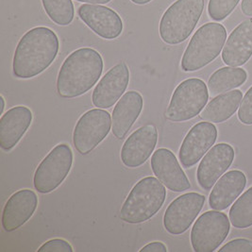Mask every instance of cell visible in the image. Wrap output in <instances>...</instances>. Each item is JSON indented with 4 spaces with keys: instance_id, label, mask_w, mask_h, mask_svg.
<instances>
[{
    "instance_id": "1f68e13d",
    "label": "cell",
    "mask_w": 252,
    "mask_h": 252,
    "mask_svg": "<svg viewBox=\"0 0 252 252\" xmlns=\"http://www.w3.org/2000/svg\"><path fill=\"white\" fill-rule=\"evenodd\" d=\"M79 2H82V3H89V4H93V5H101V4H107L112 0H76Z\"/></svg>"
},
{
    "instance_id": "83f0119b",
    "label": "cell",
    "mask_w": 252,
    "mask_h": 252,
    "mask_svg": "<svg viewBox=\"0 0 252 252\" xmlns=\"http://www.w3.org/2000/svg\"><path fill=\"white\" fill-rule=\"evenodd\" d=\"M38 252H73V248L67 241L63 239H51L39 248Z\"/></svg>"
},
{
    "instance_id": "484cf974",
    "label": "cell",
    "mask_w": 252,
    "mask_h": 252,
    "mask_svg": "<svg viewBox=\"0 0 252 252\" xmlns=\"http://www.w3.org/2000/svg\"><path fill=\"white\" fill-rule=\"evenodd\" d=\"M240 0H210L208 5L209 16L215 21L226 19Z\"/></svg>"
},
{
    "instance_id": "d6986e66",
    "label": "cell",
    "mask_w": 252,
    "mask_h": 252,
    "mask_svg": "<svg viewBox=\"0 0 252 252\" xmlns=\"http://www.w3.org/2000/svg\"><path fill=\"white\" fill-rule=\"evenodd\" d=\"M252 56V18L239 24L230 33L222 51L223 62L231 67L244 65Z\"/></svg>"
},
{
    "instance_id": "cb8c5ba5",
    "label": "cell",
    "mask_w": 252,
    "mask_h": 252,
    "mask_svg": "<svg viewBox=\"0 0 252 252\" xmlns=\"http://www.w3.org/2000/svg\"><path fill=\"white\" fill-rule=\"evenodd\" d=\"M229 221L236 229H248L252 226V187L248 189L233 203L229 210Z\"/></svg>"
},
{
    "instance_id": "836d02e7",
    "label": "cell",
    "mask_w": 252,
    "mask_h": 252,
    "mask_svg": "<svg viewBox=\"0 0 252 252\" xmlns=\"http://www.w3.org/2000/svg\"><path fill=\"white\" fill-rule=\"evenodd\" d=\"M0 102H1V109H0V113L1 114H3V112H4V109H5V99H4V97L1 95L0 96Z\"/></svg>"
},
{
    "instance_id": "ac0fdd59",
    "label": "cell",
    "mask_w": 252,
    "mask_h": 252,
    "mask_svg": "<svg viewBox=\"0 0 252 252\" xmlns=\"http://www.w3.org/2000/svg\"><path fill=\"white\" fill-rule=\"evenodd\" d=\"M33 115L25 106H16L7 111L0 119V148L12 150L32 125Z\"/></svg>"
},
{
    "instance_id": "52a82bcc",
    "label": "cell",
    "mask_w": 252,
    "mask_h": 252,
    "mask_svg": "<svg viewBox=\"0 0 252 252\" xmlns=\"http://www.w3.org/2000/svg\"><path fill=\"white\" fill-rule=\"evenodd\" d=\"M73 164V152L66 144H60L52 149L34 173L35 189L41 194L56 190L68 176Z\"/></svg>"
},
{
    "instance_id": "30bf717a",
    "label": "cell",
    "mask_w": 252,
    "mask_h": 252,
    "mask_svg": "<svg viewBox=\"0 0 252 252\" xmlns=\"http://www.w3.org/2000/svg\"><path fill=\"white\" fill-rule=\"evenodd\" d=\"M205 203V196L191 192L178 196L167 207L163 226L172 235L184 233L191 227Z\"/></svg>"
},
{
    "instance_id": "9c48e42d",
    "label": "cell",
    "mask_w": 252,
    "mask_h": 252,
    "mask_svg": "<svg viewBox=\"0 0 252 252\" xmlns=\"http://www.w3.org/2000/svg\"><path fill=\"white\" fill-rule=\"evenodd\" d=\"M112 127L111 115L101 109H93L80 116L73 132V143L76 149L86 155L95 149Z\"/></svg>"
},
{
    "instance_id": "ffe728a7",
    "label": "cell",
    "mask_w": 252,
    "mask_h": 252,
    "mask_svg": "<svg viewBox=\"0 0 252 252\" xmlns=\"http://www.w3.org/2000/svg\"><path fill=\"white\" fill-rule=\"evenodd\" d=\"M246 185L247 177L240 170L226 173L214 186L209 197V205L216 211L226 210L242 194Z\"/></svg>"
},
{
    "instance_id": "6da1fadb",
    "label": "cell",
    "mask_w": 252,
    "mask_h": 252,
    "mask_svg": "<svg viewBox=\"0 0 252 252\" xmlns=\"http://www.w3.org/2000/svg\"><path fill=\"white\" fill-rule=\"evenodd\" d=\"M60 49L57 34L46 27L30 30L20 39L12 61V72L18 79H32L48 68Z\"/></svg>"
},
{
    "instance_id": "603a6c76",
    "label": "cell",
    "mask_w": 252,
    "mask_h": 252,
    "mask_svg": "<svg viewBox=\"0 0 252 252\" xmlns=\"http://www.w3.org/2000/svg\"><path fill=\"white\" fill-rule=\"evenodd\" d=\"M248 79V73L239 67H222L217 70L209 79L208 88L213 95L226 93L240 87Z\"/></svg>"
},
{
    "instance_id": "7c38bea8",
    "label": "cell",
    "mask_w": 252,
    "mask_h": 252,
    "mask_svg": "<svg viewBox=\"0 0 252 252\" xmlns=\"http://www.w3.org/2000/svg\"><path fill=\"white\" fill-rule=\"evenodd\" d=\"M235 152L227 143L214 146L200 161L196 179L199 186L204 190H211L220 177L229 169L234 160Z\"/></svg>"
},
{
    "instance_id": "d6a6232c",
    "label": "cell",
    "mask_w": 252,
    "mask_h": 252,
    "mask_svg": "<svg viewBox=\"0 0 252 252\" xmlns=\"http://www.w3.org/2000/svg\"><path fill=\"white\" fill-rule=\"evenodd\" d=\"M131 2H133L134 4H137V5H145V4H148L151 0H130Z\"/></svg>"
},
{
    "instance_id": "4fadbf2b",
    "label": "cell",
    "mask_w": 252,
    "mask_h": 252,
    "mask_svg": "<svg viewBox=\"0 0 252 252\" xmlns=\"http://www.w3.org/2000/svg\"><path fill=\"white\" fill-rule=\"evenodd\" d=\"M158 141V131L152 124L141 126L127 138L121 149V160L129 168L144 164L153 153Z\"/></svg>"
},
{
    "instance_id": "ba28073f",
    "label": "cell",
    "mask_w": 252,
    "mask_h": 252,
    "mask_svg": "<svg viewBox=\"0 0 252 252\" xmlns=\"http://www.w3.org/2000/svg\"><path fill=\"white\" fill-rule=\"evenodd\" d=\"M229 222L226 214L216 210L202 214L191 230L194 252H216L229 235Z\"/></svg>"
},
{
    "instance_id": "5bb4252c",
    "label": "cell",
    "mask_w": 252,
    "mask_h": 252,
    "mask_svg": "<svg viewBox=\"0 0 252 252\" xmlns=\"http://www.w3.org/2000/svg\"><path fill=\"white\" fill-rule=\"evenodd\" d=\"M129 82V70L125 63L121 62L110 69L98 82L93 92L92 101L98 109H109L116 103Z\"/></svg>"
},
{
    "instance_id": "e0dca14e",
    "label": "cell",
    "mask_w": 252,
    "mask_h": 252,
    "mask_svg": "<svg viewBox=\"0 0 252 252\" xmlns=\"http://www.w3.org/2000/svg\"><path fill=\"white\" fill-rule=\"evenodd\" d=\"M38 206V197L32 190L15 192L6 202L2 214V227L7 232L21 228L28 222Z\"/></svg>"
},
{
    "instance_id": "f546056e",
    "label": "cell",
    "mask_w": 252,
    "mask_h": 252,
    "mask_svg": "<svg viewBox=\"0 0 252 252\" xmlns=\"http://www.w3.org/2000/svg\"><path fill=\"white\" fill-rule=\"evenodd\" d=\"M167 248L161 242H152L141 249L140 252H166Z\"/></svg>"
},
{
    "instance_id": "4dcf8cb0",
    "label": "cell",
    "mask_w": 252,
    "mask_h": 252,
    "mask_svg": "<svg viewBox=\"0 0 252 252\" xmlns=\"http://www.w3.org/2000/svg\"><path fill=\"white\" fill-rule=\"evenodd\" d=\"M241 9L244 14L252 16V0H243L241 4Z\"/></svg>"
},
{
    "instance_id": "7a4b0ae2",
    "label": "cell",
    "mask_w": 252,
    "mask_h": 252,
    "mask_svg": "<svg viewBox=\"0 0 252 252\" xmlns=\"http://www.w3.org/2000/svg\"><path fill=\"white\" fill-rule=\"evenodd\" d=\"M103 60L90 47L72 52L59 71L58 94L64 98H75L91 90L101 77Z\"/></svg>"
},
{
    "instance_id": "3957f363",
    "label": "cell",
    "mask_w": 252,
    "mask_h": 252,
    "mask_svg": "<svg viewBox=\"0 0 252 252\" xmlns=\"http://www.w3.org/2000/svg\"><path fill=\"white\" fill-rule=\"evenodd\" d=\"M165 197V186L158 179L144 178L127 195L120 211V218L129 224L146 222L160 211Z\"/></svg>"
},
{
    "instance_id": "f1b7e54d",
    "label": "cell",
    "mask_w": 252,
    "mask_h": 252,
    "mask_svg": "<svg viewBox=\"0 0 252 252\" xmlns=\"http://www.w3.org/2000/svg\"><path fill=\"white\" fill-rule=\"evenodd\" d=\"M219 252H252V241L245 238H239L229 241L226 245L220 248Z\"/></svg>"
},
{
    "instance_id": "44dd1931",
    "label": "cell",
    "mask_w": 252,
    "mask_h": 252,
    "mask_svg": "<svg viewBox=\"0 0 252 252\" xmlns=\"http://www.w3.org/2000/svg\"><path fill=\"white\" fill-rule=\"evenodd\" d=\"M144 106V99L136 91L126 92L115 105L112 116V130L117 139L126 136L137 120Z\"/></svg>"
},
{
    "instance_id": "277c9868",
    "label": "cell",
    "mask_w": 252,
    "mask_h": 252,
    "mask_svg": "<svg viewBox=\"0 0 252 252\" xmlns=\"http://www.w3.org/2000/svg\"><path fill=\"white\" fill-rule=\"evenodd\" d=\"M227 39L223 25L207 23L200 27L189 42L182 59L184 72H194L205 67L220 54Z\"/></svg>"
},
{
    "instance_id": "9a60e30c",
    "label": "cell",
    "mask_w": 252,
    "mask_h": 252,
    "mask_svg": "<svg viewBox=\"0 0 252 252\" xmlns=\"http://www.w3.org/2000/svg\"><path fill=\"white\" fill-rule=\"evenodd\" d=\"M78 14L83 23L103 39L114 40L123 32V21L120 15L111 8L83 4L79 8Z\"/></svg>"
},
{
    "instance_id": "8992f818",
    "label": "cell",
    "mask_w": 252,
    "mask_h": 252,
    "mask_svg": "<svg viewBox=\"0 0 252 252\" xmlns=\"http://www.w3.org/2000/svg\"><path fill=\"white\" fill-rule=\"evenodd\" d=\"M208 99V87L203 80L195 78L184 80L173 93L165 117L172 122L193 119L206 107Z\"/></svg>"
},
{
    "instance_id": "8fae6325",
    "label": "cell",
    "mask_w": 252,
    "mask_h": 252,
    "mask_svg": "<svg viewBox=\"0 0 252 252\" xmlns=\"http://www.w3.org/2000/svg\"><path fill=\"white\" fill-rule=\"evenodd\" d=\"M218 139V128L211 122H200L193 126L184 138L179 157L184 167L194 166L212 149Z\"/></svg>"
},
{
    "instance_id": "d4e9b609",
    "label": "cell",
    "mask_w": 252,
    "mask_h": 252,
    "mask_svg": "<svg viewBox=\"0 0 252 252\" xmlns=\"http://www.w3.org/2000/svg\"><path fill=\"white\" fill-rule=\"evenodd\" d=\"M48 17L59 26H68L72 23L75 10L71 0H42Z\"/></svg>"
},
{
    "instance_id": "7402d4cb",
    "label": "cell",
    "mask_w": 252,
    "mask_h": 252,
    "mask_svg": "<svg viewBox=\"0 0 252 252\" xmlns=\"http://www.w3.org/2000/svg\"><path fill=\"white\" fill-rule=\"evenodd\" d=\"M243 94L240 90L219 94L201 112V119L212 123H222L228 120L240 107Z\"/></svg>"
},
{
    "instance_id": "5b68a950",
    "label": "cell",
    "mask_w": 252,
    "mask_h": 252,
    "mask_svg": "<svg viewBox=\"0 0 252 252\" xmlns=\"http://www.w3.org/2000/svg\"><path fill=\"white\" fill-rule=\"evenodd\" d=\"M204 9V0H177L164 12L160 36L168 45H179L194 32Z\"/></svg>"
},
{
    "instance_id": "2e32d148",
    "label": "cell",
    "mask_w": 252,
    "mask_h": 252,
    "mask_svg": "<svg viewBox=\"0 0 252 252\" xmlns=\"http://www.w3.org/2000/svg\"><path fill=\"white\" fill-rule=\"evenodd\" d=\"M151 169L156 178L173 192H184L191 184L176 156L167 149H157L151 157Z\"/></svg>"
},
{
    "instance_id": "4316f807",
    "label": "cell",
    "mask_w": 252,
    "mask_h": 252,
    "mask_svg": "<svg viewBox=\"0 0 252 252\" xmlns=\"http://www.w3.org/2000/svg\"><path fill=\"white\" fill-rule=\"evenodd\" d=\"M238 118L245 125H252V86L246 93L244 99H242Z\"/></svg>"
}]
</instances>
